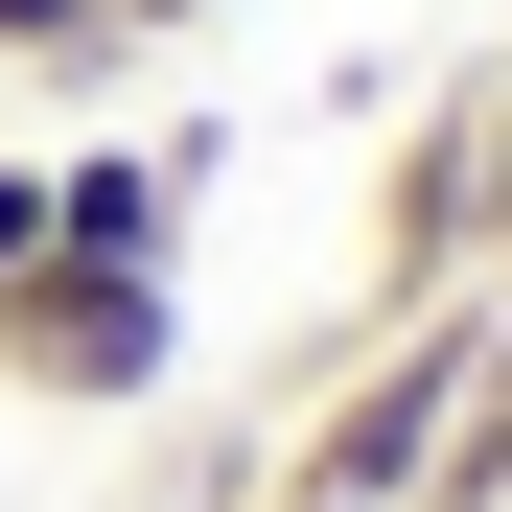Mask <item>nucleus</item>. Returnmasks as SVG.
I'll return each instance as SVG.
<instances>
[{
    "instance_id": "f257e3e1",
    "label": "nucleus",
    "mask_w": 512,
    "mask_h": 512,
    "mask_svg": "<svg viewBox=\"0 0 512 512\" xmlns=\"http://www.w3.org/2000/svg\"><path fill=\"white\" fill-rule=\"evenodd\" d=\"M489 350H512V303H489V280H443V303H373V350H326V373H303V419H280V489L419 512V466L466 443Z\"/></svg>"
},
{
    "instance_id": "f03ea898",
    "label": "nucleus",
    "mask_w": 512,
    "mask_h": 512,
    "mask_svg": "<svg viewBox=\"0 0 512 512\" xmlns=\"http://www.w3.org/2000/svg\"><path fill=\"white\" fill-rule=\"evenodd\" d=\"M163 373H187V280L163 256H0V396L163 419Z\"/></svg>"
},
{
    "instance_id": "7ed1b4c3",
    "label": "nucleus",
    "mask_w": 512,
    "mask_h": 512,
    "mask_svg": "<svg viewBox=\"0 0 512 512\" xmlns=\"http://www.w3.org/2000/svg\"><path fill=\"white\" fill-rule=\"evenodd\" d=\"M512 256V70H443L396 117V187H373V303H443Z\"/></svg>"
},
{
    "instance_id": "20e7f679",
    "label": "nucleus",
    "mask_w": 512,
    "mask_h": 512,
    "mask_svg": "<svg viewBox=\"0 0 512 512\" xmlns=\"http://www.w3.org/2000/svg\"><path fill=\"white\" fill-rule=\"evenodd\" d=\"M210 117H140V140H70L47 163V256H187V210H210Z\"/></svg>"
},
{
    "instance_id": "39448f33",
    "label": "nucleus",
    "mask_w": 512,
    "mask_h": 512,
    "mask_svg": "<svg viewBox=\"0 0 512 512\" xmlns=\"http://www.w3.org/2000/svg\"><path fill=\"white\" fill-rule=\"evenodd\" d=\"M0 70H24V94H94L117 70V0H0Z\"/></svg>"
},
{
    "instance_id": "423d86ee",
    "label": "nucleus",
    "mask_w": 512,
    "mask_h": 512,
    "mask_svg": "<svg viewBox=\"0 0 512 512\" xmlns=\"http://www.w3.org/2000/svg\"><path fill=\"white\" fill-rule=\"evenodd\" d=\"M187 24H233V0H117V47H187Z\"/></svg>"
},
{
    "instance_id": "0eeeda50",
    "label": "nucleus",
    "mask_w": 512,
    "mask_h": 512,
    "mask_svg": "<svg viewBox=\"0 0 512 512\" xmlns=\"http://www.w3.org/2000/svg\"><path fill=\"white\" fill-rule=\"evenodd\" d=\"M0 256H47V163H0Z\"/></svg>"
},
{
    "instance_id": "6e6552de",
    "label": "nucleus",
    "mask_w": 512,
    "mask_h": 512,
    "mask_svg": "<svg viewBox=\"0 0 512 512\" xmlns=\"http://www.w3.org/2000/svg\"><path fill=\"white\" fill-rule=\"evenodd\" d=\"M256 512H350V489H256Z\"/></svg>"
},
{
    "instance_id": "1a4fd4ad",
    "label": "nucleus",
    "mask_w": 512,
    "mask_h": 512,
    "mask_svg": "<svg viewBox=\"0 0 512 512\" xmlns=\"http://www.w3.org/2000/svg\"><path fill=\"white\" fill-rule=\"evenodd\" d=\"M489 280H512V256H489Z\"/></svg>"
}]
</instances>
